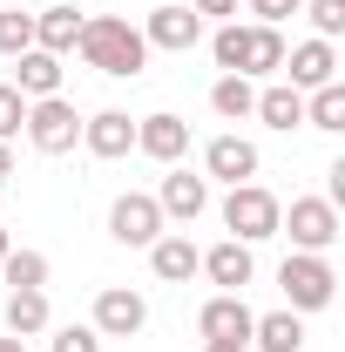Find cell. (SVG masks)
<instances>
[{"mask_svg":"<svg viewBox=\"0 0 345 352\" xmlns=\"http://www.w3.org/2000/svg\"><path fill=\"white\" fill-rule=\"evenodd\" d=\"M75 54H82L88 68L115 75V82H135V75L149 68V41H142V28H129L122 14H88Z\"/></svg>","mask_w":345,"mask_h":352,"instance_id":"cell-1","label":"cell"},{"mask_svg":"<svg viewBox=\"0 0 345 352\" xmlns=\"http://www.w3.org/2000/svg\"><path fill=\"white\" fill-rule=\"evenodd\" d=\"M278 217H285V204H278L264 183H230V197H223V230H230L237 244L278 237Z\"/></svg>","mask_w":345,"mask_h":352,"instance_id":"cell-2","label":"cell"},{"mask_svg":"<svg viewBox=\"0 0 345 352\" xmlns=\"http://www.w3.org/2000/svg\"><path fill=\"white\" fill-rule=\"evenodd\" d=\"M278 285H285V305L291 311H325L332 292H339V271L318 258V251H291L278 264Z\"/></svg>","mask_w":345,"mask_h":352,"instance_id":"cell-3","label":"cell"},{"mask_svg":"<svg viewBox=\"0 0 345 352\" xmlns=\"http://www.w3.org/2000/svg\"><path fill=\"white\" fill-rule=\"evenodd\" d=\"M27 142H34L41 156H68V149L82 142V116H75V102H68V95L27 102Z\"/></svg>","mask_w":345,"mask_h":352,"instance_id":"cell-4","label":"cell"},{"mask_svg":"<svg viewBox=\"0 0 345 352\" xmlns=\"http://www.w3.org/2000/svg\"><path fill=\"white\" fill-rule=\"evenodd\" d=\"M278 230H291V251H332L339 244V204L325 197H291V217H278Z\"/></svg>","mask_w":345,"mask_h":352,"instance_id":"cell-5","label":"cell"},{"mask_svg":"<svg viewBox=\"0 0 345 352\" xmlns=\"http://www.w3.org/2000/svg\"><path fill=\"white\" fill-rule=\"evenodd\" d=\"M109 237L115 244H129V251H149L156 237H163V210H156V197H115L109 204Z\"/></svg>","mask_w":345,"mask_h":352,"instance_id":"cell-6","label":"cell"},{"mask_svg":"<svg viewBox=\"0 0 345 352\" xmlns=\"http://www.w3.org/2000/svg\"><path fill=\"white\" fill-rule=\"evenodd\" d=\"M149 325V305H142V292H122V285H109L102 298H95V332L102 339H135Z\"/></svg>","mask_w":345,"mask_h":352,"instance_id":"cell-7","label":"cell"},{"mask_svg":"<svg viewBox=\"0 0 345 352\" xmlns=\"http://www.w3.org/2000/svg\"><path fill=\"white\" fill-rule=\"evenodd\" d=\"M156 210L163 217H203L210 210V176H190L183 163H170V176H163V190H156Z\"/></svg>","mask_w":345,"mask_h":352,"instance_id":"cell-8","label":"cell"},{"mask_svg":"<svg viewBox=\"0 0 345 352\" xmlns=\"http://www.w3.org/2000/svg\"><path fill=\"white\" fill-rule=\"evenodd\" d=\"M197 271H203L210 285H223V292H244V285L258 278V258H251V244H237V237H223V244H210V251L197 258Z\"/></svg>","mask_w":345,"mask_h":352,"instance_id":"cell-9","label":"cell"},{"mask_svg":"<svg viewBox=\"0 0 345 352\" xmlns=\"http://www.w3.org/2000/svg\"><path fill=\"white\" fill-rule=\"evenodd\" d=\"M285 75H291L298 95L339 82V54H332V41H298V47H285Z\"/></svg>","mask_w":345,"mask_h":352,"instance_id":"cell-10","label":"cell"},{"mask_svg":"<svg viewBox=\"0 0 345 352\" xmlns=\"http://www.w3.org/2000/svg\"><path fill=\"white\" fill-rule=\"evenodd\" d=\"M251 318H258V311L244 305V292H216L210 305L197 311V332H203V339H244V346H251Z\"/></svg>","mask_w":345,"mask_h":352,"instance_id":"cell-11","label":"cell"},{"mask_svg":"<svg viewBox=\"0 0 345 352\" xmlns=\"http://www.w3.org/2000/svg\"><path fill=\"white\" fill-rule=\"evenodd\" d=\"M142 41L163 47V54H190V47L203 41V21H197L190 7H156V14H149V28H142Z\"/></svg>","mask_w":345,"mask_h":352,"instance_id":"cell-12","label":"cell"},{"mask_svg":"<svg viewBox=\"0 0 345 352\" xmlns=\"http://www.w3.org/2000/svg\"><path fill=\"white\" fill-rule=\"evenodd\" d=\"M135 149L156 156V163H183L190 156V122L183 116H142L135 122Z\"/></svg>","mask_w":345,"mask_h":352,"instance_id":"cell-13","label":"cell"},{"mask_svg":"<svg viewBox=\"0 0 345 352\" xmlns=\"http://www.w3.org/2000/svg\"><path fill=\"white\" fill-rule=\"evenodd\" d=\"M82 142H88V156L115 163V156H129V149H135V122L122 116V109H102V116H88V122H82Z\"/></svg>","mask_w":345,"mask_h":352,"instance_id":"cell-14","label":"cell"},{"mask_svg":"<svg viewBox=\"0 0 345 352\" xmlns=\"http://www.w3.org/2000/svg\"><path fill=\"white\" fill-rule=\"evenodd\" d=\"M203 170L216 183H251L258 176V142H244V135H216L210 149H203Z\"/></svg>","mask_w":345,"mask_h":352,"instance_id":"cell-15","label":"cell"},{"mask_svg":"<svg viewBox=\"0 0 345 352\" xmlns=\"http://www.w3.org/2000/svg\"><path fill=\"white\" fill-rule=\"evenodd\" d=\"M14 88H21L27 102H47V95H61V54H47V47H27V54H14Z\"/></svg>","mask_w":345,"mask_h":352,"instance_id":"cell-16","label":"cell"},{"mask_svg":"<svg viewBox=\"0 0 345 352\" xmlns=\"http://www.w3.org/2000/svg\"><path fill=\"white\" fill-rule=\"evenodd\" d=\"M197 258H203V251H197L190 237H170V230L149 244V271H156L163 285H190V278H197Z\"/></svg>","mask_w":345,"mask_h":352,"instance_id":"cell-17","label":"cell"},{"mask_svg":"<svg viewBox=\"0 0 345 352\" xmlns=\"http://www.w3.org/2000/svg\"><path fill=\"white\" fill-rule=\"evenodd\" d=\"M251 346L258 352H298L304 346V311H264V318H251Z\"/></svg>","mask_w":345,"mask_h":352,"instance_id":"cell-18","label":"cell"},{"mask_svg":"<svg viewBox=\"0 0 345 352\" xmlns=\"http://www.w3.org/2000/svg\"><path fill=\"white\" fill-rule=\"evenodd\" d=\"M82 21H88V14H75V7H41V14H34V47H47V54H75Z\"/></svg>","mask_w":345,"mask_h":352,"instance_id":"cell-19","label":"cell"},{"mask_svg":"<svg viewBox=\"0 0 345 352\" xmlns=\"http://www.w3.org/2000/svg\"><path fill=\"white\" fill-rule=\"evenodd\" d=\"M251 116H264V129H298L304 122V95L291 82H271V88H258V109H251Z\"/></svg>","mask_w":345,"mask_h":352,"instance_id":"cell-20","label":"cell"},{"mask_svg":"<svg viewBox=\"0 0 345 352\" xmlns=\"http://www.w3.org/2000/svg\"><path fill=\"white\" fill-rule=\"evenodd\" d=\"M278 68H285V34L251 21V34H244V68H237V75H278Z\"/></svg>","mask_w":345,"mask_h":352,"instance_id":"cell-21","label":"cell"},{"mask_svg":"<svg viewBox=\"0 0 345 352\" xmlns=\"http://www.w3.org/2000/svg\"><path fill=\"white\" fill-rule=\"evenodd\" d=\"M304 122H311V129H325V135H339V129H345V82L311 88V95H304Z\"/></svg>","mask_w":345,"mask_h":352,"instance_id":"cell-22","label":"cell"},{"mask_svg":"<svg viewBox=\"0 0 345 352\" xmlns=\"http://www.w3.org/2000/svg\"><path fill=\"white\" fill-rule=\"evenodd\" d=\"M7 332L14 339L47 332V292H7Z\"/></svg>","mask_w":345,"mask_h":352,"instance_id":"cell-23","label":"cell"},{"mask_svg":"<svg viewBox=\"0 0 345 352\" xmlns=\"http://www.w3.org/2000/svg\"><path fill=\"white\" fill-rule=\"evenodd\" d=\"M210 109L223 116V122H244V116L258 109V88H251V75H223V82L210 88Z\"/></svg>","mask_w":345,"mask_h":352,"instance_id":"cell-24","label":"cell"},{"mask_svg":"<svg viewBox=\"0 0 345 352\" xmlns=\"http://www.w3.org/2000/svg\"><path fill=\"white\" fill-rule=\"evenodd\" d=\"M0 278H7L14 292H41L47 285V258L41 251H7V258H0Z\"/></svg>","mask_w":345,"mask_h":352,"instance_id":"cell-25","label":"cell"},{"mask_svg":"<svg viewBox=\"0 0 345 352\" xmlns=\"http://www.w3.org/2000/svg\"><path fill=\"white\" fill-rule=\"evenodd\" d=\"M304 14H311L318 41H339L345 34V0H304Z\"/></svg>","mask_w":345,"mask_h":352,"instance_id":"cell-26","label":"cell"},{"mask_svg":"<svg viewBox=\"0 0 345 352\" xmlns=\"http://www.w3.org/2000/svg\"><path fill=\"white\" fill-rule=\"evenodd\" d=\"M34 47V14H0V54H27Z\"/></svg>","mask_w":345,"mask_h":352,"instance_id":"cell-27","label":"cell"},{"mask_svg":"<svg viewBox=\"0 0 345 352\" xmlns=\"http://www.w3.org/2000/svg\"><path fill=\"white\" fill-rule=\"evenodd\" d=\"M21 129H27V95H21L14 82H0V142L21 135Z\"/></svg>","mask_w":345,"mask_h":352,"instance_id":"cell-28","label":"cell"},{"mask_svg":"<svg viewBox=\"0 0 345 352\" xmlns=\"http://www.w3.org/2000/svg\"><path fill=\"white\" fill-rule=\"evenodd\" d=\"M47 352H102V332H95V325H61Z\"/></svg>","mask_w":345,"mask_h":352,"instance_id":"cell-29","label":"cell"},{"mask_svg":"<svg viewBox=\"0 0 345 352\" xmlns=\"http://www.w3.org/2000/svg\"><path fill=\"white\" fill-rule=\"evenodd\" d=\"M251 14H258V28H278V21L304 14V0H251Z\"/></svg>","mask_w":345,"mask_h":352,"instance_id":"cell-30","label":"cell"},{"mask_svg":"<svg viewBox=\"0 0 345 352\" xmlns=\"http://www.w3.org/2000/svg\"><path fill=\"white\" fill-rule=\"evenodd\" d=\"M237 7H244V0H190L197 21H237Z\"/></svg>","mask_w":345,"mask_h":352,"instance_id":"cell-31","label":"cell"},{"mask_svg":"<svg viewBox=\"0 0 345 352\" xmlns=\"http://www.w3.org/2000/svg\"><path fill=\"white\" fill-rule=\"evenodd\" d=\"M203 352H251L244 339H203Z\"/></svg>","mask_w":345,"mask_h":352,"instance_id":"cell-32","label":"cell"},{"mask_svg":"<svg viewBox=\"0 0 345 352\" xmlns=\"http://www.w3.org/2000/svg\"><path fill=\"white\" fill-rule=\"evenodd\" d=\"M7 176H14V149L0 142V183H7Z\"/></svg>","mask_w":345,"mask_h":352,"instance_id":"cell-33","label":"cell"},{"mask_svg":"<svg viewBox=\"0 0 345 352\" xmlns=\"http://www.w3.org/2000/svg\"><path fill=\"white\" fill-rule=\"evenodd\" d=\"M0 352H27V346H21V339H14V332H7V339H0Z\"/></svg>","mask_w":345,"mask_h":352,"instance_id":"cell-34","label":"cell"},{"mask_svg":"<svg viewBox=\"0 0 345 352\" xmlns=\"http://www.w3.org/2000/svg\"><path fill=\"white\" fill-rule=\"evenodd\" d=\"M7 251H14V244H7V223H0V258H7Z\"/></svg>","mask_w":345,"mask_h":352,"instance_id":"cell-35","label":"cell"}]
</instances>
